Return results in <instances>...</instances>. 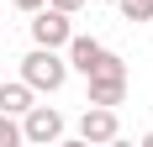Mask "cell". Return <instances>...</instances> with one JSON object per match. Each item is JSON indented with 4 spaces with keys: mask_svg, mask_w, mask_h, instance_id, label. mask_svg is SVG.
I'll use <instances>...</instances> for the list:
<instances>
[{
    "mask_svg": "<svg viewBox=\"0 0 153 147\" xmlns=\"http://www.w3.org/2000/svg\"><path fill=\"white\" fill-rule=\"evenodd\" d=\"M63 137V116L53 105H27L21 110V142H58Z\"/></svg>",
    "mask_w": 153,
    "mask_h": 147,
    "instance_id": "3957f363",
    "label": "cell"
},
{
    "mask_svg": "<svg viewBox=\"0 0 153 147\" xmlns=\"http://www.w3.org/2000/svg\"><path fill=\"white\" fill-rule=\"evenodd\" d=\"M85 84H90V105H122L127 100V63L116 53H100L95 68L85 74Z\"/></svg>",
    "mask_w": 153,
    "mask_h": 147,
    "instance_id": "6da1fadb",
    "label": "cell"
},
{
    "mask_svg": "<svg viewBox=\"0 0 153 147\" xmlns=\"http://www.w3.org/2000/svg\"><path fill=\"white\" fill-rule=\"evenodd\" d=\"M16 142H21V121L0 110V147H16Z\"/></svg>",
    "mask_w": 153,
    "mask_h": 147,
    "instance_id": "ba28073f",
    "label": "cell"
},
{
    "mask_svg": "<svg viewBox=\"0 0 153 147\" xmlns=\"http://www.w3.org/2000/svg\"><path fill=\"white\" fill-rule=\"evenodd\" d=\"M143 147H153V132H148V137H143Z\"/></svg>",
    "mask_w": 153,
    "mask_h": 147,
    "instance_id": "7c38bea8",
    "label": "cell"
},
{
    "mask_svg": "<svg viewBox=\"0 0 153 147\" xmlns=\"http://www.w3.org/2000/svg\"><path fill=\"white\" fill-rule=\"evenodd\" d=\"M122 16L127 21H153V0H122Z\"/></svg>",
    "mask_w": 153,
    "mask_h": 147,
    "instance_id": "9c48e42d",
    "label": "cell"
},
{
    "mask_svg": "<svg viewBox=\"0 0 153 147\" xmlns=\"http://www.w3.org/2000/svg\"><path fill=\"white\" fill-rule=\"evenodd\" d=\"M69 16L63 11H53V5H37V11H32V42L37 47H63L69 42Z\"/></svg>",
    "mask_w": 153,
    "mask_h": 147,
    "instance_id": "277c9868",
    "label": "cell"
},
{
    "mask_svg": "<svg viewBox=\"0 0 153 147\" xmlns=\"http://www.w3.org/2000/svg\"><path fill=\"white\" fill-rule=\"evenodd\" d=\"M0 32H5V26H0Z\"/></svg>",
    "mask_w": 153,
    "mask_h": 147,
    "instance_id": "5bb4252c",
    "label": "cell"
},
{
    "mask_svg": "<svg viewBox=\"0 0 153 147\" xmlns=\"http://www.w3.org/2000/svg\"><path fill=\"white\" fill-rule=\"evenodd\" d=\"M0 79H5V68H0Z\"/></svg>",
    "mask_w": 153,
    "mask_h": 147,
    "instance_id": "4fadbf2b",
    "label": "cell"
},
{
    "mask_svg": "<svg viewBox=\"0 0 153 147\" xmlns=\"http://www.w3.org/2000/svg\"><path fill=\"white\" fill-rule=\"evenodd\" d=\"M32 95H37V89H32L27 79H21V84H5V79H0V110H5V116H21L32 105Z\"/></svg>",
    "mask_w": 153,
    "mask_h": 147,
    "instance_id": "52a82bcc",
    "label": "cell"
},
{
    "mask_svg": "<svg viewBox=\"0 0 153 147\" xmlns=\"http://www.w3.org/2000/svg\"><path fill=\"white\" fill-rule=\"evenodd\" d=\"M53 11H63V16H74V11H85V0H48Z\"/></svg>",
    "mask_w": 153,
    "mask_h": 147,
    "instance_id": "30bf717a",
    "label": "cell"
},
{
    "mask_svg": "<svg viewBox=\"0 0 153 147\" xmlns=\"http://www.w3.org/2000/svg\"><path fill=\"white\" fill-rule=\"evenodd\" d=\"M21 79H27L32 89L58 95V89L69 84V63H63V53H58V47H32L27 58H21Z\"/></svg>",
    "mask_w": 153,
    "mask_h": 147,
    "instance_id": "7a4b0ae2",
    "label": "cell"
},
{
    "mask_svg": "<svg viewBox=\"0 0 153 147\" xmlns=\"http://www.w3.org/2000/svg\"><path fill=\"white\" fill-rule=\"evenodd\" d=\"M11 5H16V11H27V16H32L37 5H48V0H11Z\"/></svg>",
    "mask_w": 153,
    "mask_h": 147,
    "instance_id": "8fae6325",
    "label": "cell"
},
{
    "mask_svg": "<svg viewBox=\"0 0 153 147\" xmlns=\"http://www.w3.org/2000/svg\"><path fill=\"white\" fill-rule=\"evenodd\" d=\"M79 137H85V142H116V137H122L116 105H90V110L79 116Z\"/></svg>",
    "mask_w": 153,
    "mask_h": 147,
    "instance_id": "5b68a950",
    "label": "cell"
},
{
    "mask_svg": "<svg viewBox=\"0 0 153 147\" xmlns=\"http://www.w3.org/2000/svg\"><path fill=\"white\" fill-rule=\"evenodd\" d=\"M63 53H69V68H79V74H90L95 68V58H100V53H106V47L95 42V37H79V32H69V42H63Z\"/></svg>",
    "mask_w": 153,
    "mask_h": 147,
    "instance_id": "8992f818",
    "label": "cell"
}]
</instances>
